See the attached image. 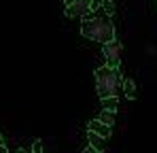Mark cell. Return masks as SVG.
<instances>
[{"mask_svg": "<svg viewBox=\"0 0 157 153\" xmlns=\"http://www.w3.org/2000/svg\"><path fill=\"white\" fill-rule=\"evenodd\" d=\"M81 153H98V151H96L94 147H85V149H83V151H81Z\"/></svg>", "mask_w": 157, "mask_h": 153, "instance_id": "cell-12", "label": "cell"}, {"mask_svg": "<svg viewBox=\"0 0 157 153\" xmlns=\"http://www.w3.org/2000/svg\"><path fill=\"white\" fill-rule=\"evenodd\" d=\"M87 140H89V147H94L98 153L106 149V138L98 136V134H94V132H87Z\"/></svg>", "mask_w": 157, "mask_h": 153, "instance_id": "cell-6", "label": "cell"}, {"mask_svg": "<svg viewBox=\"0 0 157 153\" xmlns=\"http://www.w3.org/2000/svg\"><path fill=\"white\" fill-rule=\"evenodd\" d=\"M17 153H32V151H28V149H19Z\"/></svg>", "mask_w": 157, "mask_h": 153, "instance_id": "cell-15", "label": "cell"}, {"mask_svg": "<svg viewBox=\"0 0 157 153\" xmlns=\"http://www.w3.org/2000/svg\"><path fill=\"white\" fill-rule=\"evenodd\" d=\"M98 121H102L104 126L113 128V126H115V113H110V111H102L100 117H98Z\"/></svg>", "mask_w": 157, "mask_h": 153, "instance_id": "cell-9", "label": "cell"}, {"mask_svg": "<svg viewBox=\"0 0 157 153\" xmlns=\"http://www.w3.org/2000/svg\"><path fill=\"white\" fill-rule=\"evenodd\" d=\"M102 6H104L106 15H113V13H115V2H110V0H104V2H102Z\"/></svg>", "mask_w": 157, "mask_h": 153, "instance_id": "cell-10", "label": "cell"}, {"mask_svg": "<svg viewBox=\"0 0 157 153\" xmlns=\"http://www.w3.org/2000/svg\"><path fill=\"white\" fill-rule=\"evenodd\" d=\"M81 34L89 41H96V43L104 45V43L115 41V26L108 17H89V19H83Z\"/></svg>", "mask_w": 157, "mask_h": 153, "instance_id": "cell-1", "label": "cell"}, {"mask_svg": "<svg viewBox=\"0 0 157 153\" xmlns=\"http://www.w3.org/2000/svg\"><path fill=\"white\" fill-rule=\"evenodd\" d=\"M117 106H119V98H117V96L102 98V111H110V113H115V111H117Z\"/></svg>", "mask_w": 157, "mask_h": 153, "instance_id": "cell-8", "label": "cell"}, {"mask_svg": "<svg viewBox=\"0 0 157 153\" xmlns=\"http://www.w3.org/2000/svg\"><path fill=\"white\" fill-rule=\"evenodd\" d=\"M0 145H4V138H2V134H0Z\"/></svg>", "mask_w": 157, "mask_h": 153, "instance_id": "cell-16", "label": "cell"}, {"mask_svg": "<svg viewBox=\"0 0 157 153\" xmlns=\"http://www.w3.org/2000/svg\"><path fill=\"white\" fill-rule=\"evenodd\" d=\"M87 128H89V132H94V134H98V136H102V138H108L110 136V128L104 126L102 121H98V119H91L89 124H87Z\"/></svg>", "mask_w": 157, "mask_h": 153, "instance_id": "cell-5", "label": "cell"}, {"mask_svg": "<svg viewBox=\"0 0 157 153\" xmlns=\"http://www.w3.org/2000/svg\"><path fill=\"white\" fill-rule=\"evenodd\" d=\"M32 153H43V140H40V138L34 140V145H32Z\"/></svg>", "mask_w": 157, "mask_h": 153, "instance_id": "cell-11", "label": "cell"}, {"mask_svg": "<svg viewBox=\"0 0 157 153\" xmlns=\"http://www.w3.org/2000/svg\"><path fill=\"white\" fill-rule=\"evenodd\" d=\"M102 51H104V57H106V66L108 68H119L121 64V53H123V47L121 43L115 38L110 43H104L102 45Z\"/></svg>", "mask_w": 157, "mask_h": 153, "instance_id": "cell-3", "label": "cell"}, {"mask_svg": "<svg viewBox=\"0 0 157 153\" xmlns=\"http://www.w3.org/2000/svg\"><path fill=\"white\" fill-rule=\"evenodd\" d=\"M89 11H91V0H75L64 9L66 17H85Z\"/></svg>", "mask_w": 157, "mask_h": 153, "instance_id": "cell-4", "label": "cell"}, {"mask_svg": "<svg viewBox=\"0 0 157 153\" xmlns=\"http://www.w3.org/2000/svg\"><path fill=\"white\" fill-rule=\"evenodd\" d=\"M121 85H123V76L119 73V68L100 66L96 70V89H98L100 100L102 98H110V96H117Z\"/></svg>", "mask_w": 157, "mask_h": 153, "instance_id": "cell-2", "label": "cell"}, {"mask_svg": "<svg viewBox=\"0 0 157 153\" xmlns=\"http://www.w3.org/2000/svg\"><path fill=\"white\" fill-rule=\"evenodd\" d=\"M123 94H125V98H130V100H134L136 98V83L132 81V79H123Z\"/></svg>", "mask_w": 157, "mask_h": 153, "instance_id": "cell-7", "label": "cell"}, {"mask_svg": "<svg viewBox=\"0 0 157 153\" xmlns=\"http://www.w3.org/2000/svg\"><path fill=\"white\" fill-rule=\"evenodd\" d=\"M0 153H9V149H6L4 145H0Z\"/></svg>", "mask_w": 157, "mask_h": 153, "instance_id": "cell-13", "label": "cell"}, {"mask_svg": "<svg viewBox=\"0 0 157 153\" xmlns=\"http://www.w3.org/2000/svg\"><path fill=\"white\" fill-rule=\"evenodd\" d=\"M72 2H75V0H64V4H66V6H68V4H72Z\"/></svg>", "mask_w": 157, "mask_h": 153, "instance_id": "cell-14", "label": "cell"}]
</instances>
